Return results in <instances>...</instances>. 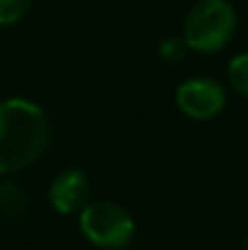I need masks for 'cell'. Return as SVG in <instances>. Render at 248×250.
Masks as SVG:
<instances>
[{
	"label": "cell",
	"mask_w": 248,
	"mask_h": 250,
	"mask_svg": "<svg viewBox=\"0 0 248 250\" xmlns=\"http://www.w3.org/2000/svg\"><path fill=\"white\" fill-rule=\"evenodd\" d=\"M34 0H0V27H12L29 12Z\"/></svg>",
	"instance_id": "ba28073f"
},
{
	"label": "cell",
	"mask_w": 248,
	"mask_h": 250,
	"mask_svg": "<svg viewBox=\"0 0 248 250\" xmlns=\"http://www.w3.org/2000/svg\"><path fill=\"white\" fill-rule=\"evenodd\" d=\"M236 27L239 17L229 0H197L182 22V39L190 51L217 54L229 46Z\"/></svg>",
	"instance_id": "7a4b0ae2"
},
{
	"label": "cell",
	"mask_w": 248,
	"mask_h": 250,
	"mask_svg": "<svg viewBox=\"0 0 248 250\" xmlns=\"http://www.w3.org/2000/svg\"><path fill=\"white\" fill-rule=\"evenodd\" d=\"M88 197H90V182L78 167H66L49 185V204L54 211L64 216L81 214V209L88 204Z\"/></svg>",
	"instance_id": "5b68a950"
},
{
	"label": "cell",
	"mask_w": 248,
	"mask_h": 250,
	"mask_svg": "<svg viewBox=\"0 0 248 250\" xmlns=\"http://www.w3.org/2000/svg\"><path fill=\"white\" fill-rule=\"evenodd\" d=\"M29 209V197L27 192L15 185V182H2L0 185V216L2 219H20Z\"/></svg>",
	"instance_id": "8992f818"
},
{
	"label": "cell",
	"mask_w": 248,
	"mask_h": 250,
	"mask_svg": "<svg viewBox=\"0 0 248 250\" xmlns=\"http://www.w3.org/2000/svg\"><path fill=\"white\" fill-rule=\"evenodd\" d=\"M175 104L185 117L195 122H207V119H214L224 109L226 92H224V85L212 78H190L180 83L175 92Z\"/></svg>",
	"instance_id": "277c9868"
},
{
	"label": "cell",
	"mask_w": 248,
	"mask_h": 250,
	"mask_svg": "<svg viewBox=\"0 0 248 250\" xmlns=\"http://www.w3.org/2000/svg\"><path fill=\"white\" fill-rule=\"evenodd\" d=\"M49 146V119L42 104L24 97L0 102V175L37 163Z\"/></svg>",
	"instance_id": "6da1fadb"
},
{
	"label": "cell",
	"mask_w": 248,
	"mask_h": 250,
	"mask_svg": "<svg viewBox=\"0 0 248 250\" xmlns=\"http://www.w3.org/2000/svg\"><path fill=\"white\" fill-rule=\"evenodd\" d=\"M158 51H161V59H163L165 63H180L190 49H187V44H185L182 37H165L163 42H161V49Z\"/></svg>",
	"instance_id": "9c48e42d"
},
{
	"label": "cell",
	"mask_w": 248,
	"mask_h": 250,
	"mask_svg": "<svg viewBox=\"0 0 248 250\" xmlns=\"http://www.w3.org/2000/svg\"><path fill=\"white\" fill-rule=\"evenodd\" d=\"M78 224H81V233L85 236V241L100 250L127 248L136 231L132 214L122 204L110 202V199L88 202L81 209Z\"/></svg>",
	"instance_id": "3957f363"
},
{
	"label": "cell",
	"mask_w": 248,
	"mask_h": 250,
	"mask_svg": "<svg viewBox=\"0 0 248 250\" xmlns=\"http://www.w3.org/2000/svg\"><path fill=\"white\" fill-rule=\"evenodd\" d=\"M226 78H229V85H231L239 95L248 97V51L234 56V59L229 61Z\"/></svg>",
	"instance_id": "52a82bcc"
},
{
	"label": "cell",
	"mask_w": 248,
	"mask_h": 250,
	"mask_svg": "<svg viewBox=\"0 0 248 250\" xmlns=\"http://www.w3.org/2000/svg\"><path fill=\"white\" fill-rule=\"evenodd\" d=\"M246 250H248V238H246Z\"/></svg>",
	"instance_id": "30bf717a"
},
{
	"label": "cell",
	"mask_w": 248,
	"mask_h": 250,
	"mask_svg": "<svg viewBox=\"0 0 248 250\" xmlns=\"http://www.w3.org/2000/svg\"><path fill=\"white\" fill-rule=\"evenodd\" d=\"M119 250H124V248H119Z\"/></svg>",
	"instance_id": "8fae6325"
}]
</instances>
